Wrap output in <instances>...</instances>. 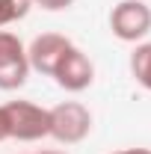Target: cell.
I'll list each match as a JSON object with an SVG mask.
<instances>
[{
  "label": "cell",
  "instance_id": "cell-10",
  "mask_svg": "<svg viewBox=\"0 0 151 154\" xmlns=\"http://www.w3.org/2000/svg\"><path fill=\"white\" fill-rule=\"evenodd\" d=\"M3 139H9V122H6V113H3V107H0V142Z\"/></svg>",
  "mask_w": 151,
  "mask_h": 154
},
{
  "label": "cell",
  "instance_id": "cell-2",
  "mask_svg": "<svg viewBox=\"0 0 151 154\" xmlns=\"http://www.w3.org/2000/svg\"><path fill=\"white\" fill-rule=\"evenodd\" d=\"M89 131H92V113L83 104L65 101V104H57L51 110V136L57 142L74 145L80 139H86Z\"/></svg>",
  "mask_w": 151,
  "mask_h": 154
},
{
  "label": "cell",
  "instance_id": "cell-6",
  "mask_svg": "<svg viewBox=\"0 0 151 154\" xmlns=\"http://www.w3.org/2000/svg\"><path fill=\"white\" fill-rule=\"evenodd\" d=\"M54 80H57L62 89H68V92H83V89L92 86L95 68H92V62H89V57L83 51L71 48L65 57L59 59L57 71H54Z\"/></svg>",
  "mask_w": 151,
  "mask_h": 154
},
{
  "label": "cell",
  "instance_id": "cell-4",
  "mask_svg": "<svg viewBox=\"0 0 151 154\" xmlns=\"http://www.w3.org/2000/svg\"><path fill=\"white\" fill-rule=\"evenodd\" d=\"M110 27L122 42H136L151 30V9L142 0H122L110 15Z\"/></svg>",
  "mask_w": 151,
  "mask_h": 154
},
{
  "label": "cell",
  "instance_id": "cell-7",
  "mask_svg": "<svg viewBox=\"0 0 151 154\" xmlns=\"http://www.w3.org/2000/svg\"><path fill=\"white\" fill-rule=\"evenodd\" d=\"M131 74L136 77L139 86L151 92V45H139L131 54Z\"/></svg>",
  "mask_w": 151,
  "mask_h": 154
},
{
  "label": "cell",
  "instance_id": "cell-1",
  "mask_svg": "<svg viewBox=\"0 0 151 154\" xmlns=\"http://www.w3.org/2000/svg\"><path fill=\"white\" fill-rule=\"evenodd\" d=\"M9 122V136L21 142H33L42 136H51V110H42L30 101H9L3 107Z\"/></svg>",
  "mask_w": 151,
  "mask_h": 154
},
{
  "label": "cell",
  "instance_id": "cell-5",
  "mask_svg": "<svg viewBox=\"0 0 151 154\" xmlns=\"http://www.w3.org/2000/svg\"><path fill=\"white\" fill-rule=\"evenodd\" d=\"M71 48H74V45H71L65 36H59V33H42V36L33 38V45H30V51H27L30 68H36V71H42V74L54 77L59 59L65 57Z\"/></svg>",
  "mask_w": 151,
  "mask_h": 154
},
{
  "label": "cell",
  "instance_id": "cell-8",
  "mask_svg": "<svg viewBox=\"0 0 151 154\" xmlns=\"http://www.w3.org/2000/svg\"><path fill=\"white\" fill-rule=\"evenodd\" d=\"M30 12V0H0V27L24 18Z\"/></svg>",
  "mask_w": 151,
  "mask_h": 154
},
{
  "label": "cell",
  "instance_id": "cell-12",
  "mask_svg": "<svg viewBox=\"0 0 151 154\" xmlns=\"http://www.w3.org/2000/svg\"><path fill=\"white\" fill-rule=\"evenodd\" d=\"M42 154H62V151H42Z\"/></svg>",
  "mask_w": 151,
  "mask_h": 154
},
{
  "label": "cell",
  "instance_id": "cell-9",
  "mask_svg": "<svg viewBox=\"0 0 151 154\" xmlns=\"http://www.w3.org/2000/svg\"><path fill=\"white\" fill-rule=\"evenodd\" d=\"M33 3H39V6L48 9V12H59V9H68L74 0H33Z\"/></svg>",
  "mask_w": 151,
  "mask_h": 154
},
{
  "label": "cell",
  "instance_id": "cell-11",
  "mask_svg": "<svg viewBox=\"0 0 151 154\" xmlns=\"http://www.w3.org/2000/svg\"><path fill=\"white\" fill-rule=\"evenodd\" d=\"M116 154H151L148 148H128V151H116Z\"/></svg>",
  "mask_w": 151,
  "mask_h": 154
},
{
  "label": "cell",
  "instance_id": "cell-3",
  "mask_svg": "<svg viewBox=\"0 0 151 154\" xmlns=\"http://www.w3.org/2000/svg\"><path fill=\"white\" fill-rule=\"evenodd\" d=\"M30 74V59L18 36L0 33V89H21Z\"/></svg>",
  "mask_w": 151,
  "mask_h": 154
}]
</instances>
